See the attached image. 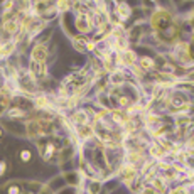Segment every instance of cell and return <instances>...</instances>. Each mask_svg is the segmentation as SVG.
I'll use <instances>...</instances> for the list:
<instances>
[{"mask_svg":"<svg viewBox=\"0 0 194 194\" xmlns=\"http://www.w3.org/2000/svg\"><path fill=\"white\" fill-rule=\"evenodd\" d=\"M137 59V56H135V52L133 51H125L123 52V56H121V61L123 63H127V64H133V61Z\"/></svg>","mask_w":194,"mask_h":194,"instance_id":"obj_4","label":"cell"},{"mask_svg":"<svg viewBox=\"0 0 194 194\" xmlns=\"http://www.w3.org/2000/svg\"><path fill=\"white\" fill-rule=\"evenodd\" d=\"M91 133H93V132H91V128H86V127H83V128L80 130V135H81V137H84V138L91 137Z\"/></svg>","mask_w":194,"mask_h":194,"instance_id":"obj_13","label":"cell"},{"mask_svg":"<svg viewBox=\"0 0 194 194\" xmlns=\"http://www.w3.org/2000/svg\"><path fill=\"white\" fill-rule=\"evenodd\" d=\"M150 154H152V157H164V154H165V150L162 149L161 145H157V144H154V145L150 147Z\"/></svg>","mask_w":194,"mask_h":194,"instance_id":"obj_5","label":"cell"},{"mask_svg":"<svg viewBox=\"0 0 194 194\" xmlns=\"http://www.w3.org/2000/svg\"><path fill=\"white\" fill-rule=\"evenodd\" d=\"M8 117L10 118H20V117H24V112L19 108H14V110H8Z\"/></svg>","mask_w":194,"mask_h":194,"instance_id":"obj_10","label":"cell"},{"mask_svg":"<svg viewBox=\"0 0 194 194\" xmlns=\"http://www.w3.org/2000/svg\"><path fill=\"white\" fill-rule=\"evenodd\" d=\"M10 194H17V187H12V189H10Z\"/></svg>","mask_w":194,"mask_h":194,"instance_id":"obj_20","label":"cell"},{"mask_svg":"<svg viewBox=\"0 0 194 194\" xmlns=\"http://www.w3.org/2000/svg\"><path fill=\"white\" fill-rule=\"evenodd\" d=\"M17 27H19V25H17L15 20H8V22H5V24H3V29H5L8 34H14L17 31Z\"/></svg>","mask_w":194,"mask_h":194,"instance_id":"obj_6","label":"cell"},{"mask_svg":"<svg viewBox=\"0 0 194 194\" xmlns=\"http://www.w3.org/2000/svg\"><path fill=\"white\" fill-rule=\"evenodd\" d=\"M86 42H88V40L86 39H74V47L78 49V51H84V49H86Z\"/></svg>","mask_w":194,"mask_h":194,"instance_id":"obj_8","label":"cell"},{"mask_svg":"<svg viewBox=\"0 0 194 194\" xmlns=\"http://www.w3.org/2000/svg\"><path fill=\"white\" fill-rule=\"evenodd\" d=\"M46 105H47V98H46V96L36 98V106H39V108H44Z\"/></svg>","mask_w":194,"mask_h":194,"instance_id":"obj_12","label":"cell"},{"mask_svg":"<svg viewBox=\"0 0 194 194\" xmlns=\"http://www.w3.org/2000/svg\"><path fill=\"white\" fill-rule=\"evenodd\" d=\"M20 157H22V161H29V159H31V152H29V150H24V152H22V154H20Z\"/></svg>","mask_w":194,"mask_h":194,"instance_id":"obj_15","label":"cell"},{"mask_svg":"<svg viewBox=\"0 0 194 194\" xmlns=\"http://www.w3.org/2000/svg\"><path fill=\"white\" fill-rule=\"evenodd\" d=\"M118 7H120V8H117V10H118V12H120L121 19H127V17L130 15V8H127V7H125V5H123V3H120V5H118Z\"/></svg>","mask_w":194,"mask_h":194,"instance_id":"obj_11","label":"cell"},{"mask_svg":"<svg viewBox=\"0 0 194 194\" xmlns=\"http://www.w3.org/2000/svg\"><path fill=\"white\" fill-rule=\"evenodd\" d=\"M140 64H142V68H145V69H152V68H154V61H152L150 57H142V59H140Z\"/></svg>","mask_w":194,"mask_h":194,"instance_id":"obj_7","label":"cell"},{"mask_svg":"<svg viewBox=\"0 0 194 194\" xmlns=\"http://www.w3.org/2000/svg\"><path fill=\"white\" fill-rule=\"evenodd\" d=\"M3 169H5V164H3V162H0V176L3 174Z\"/></svg>","mask_w":194,"mask_h":194,"instance_id":"obj_19","label":"cell"},{"mask_svg":"<svg viewBox=\"0 0 194 194\" xmlns=\"http://www.w3.org/2000/svg\"><path fill=\"white\" fill-rule=\"evenodd\" d=\"M5 108H7V98H0V115L3 113Z\"/></svg>","mask_w":194,"mask_h":194,"instance_id":"obj_14","label":"cell"},{"mask_svg":"<svg viewBox=\"0 0 194 194\" xmlns=\"http://www.w3.org/2000/svg\"><path fill=\"white\" fill-rule=\"evenodd\" d=\"M142 194H155L154 189H150V187H145L144 191H142Z\"/></svg>","mask_w":194,"mask_h":194,"instance_id":"obj_17","label":"cell"},{"mask_svg":"<svg viewBox=\"0 0 194 194\" xmlns=\"http://www.w3.org/2000/svg\"><path fill=\"white\" fill-rule=\"evenodd\" d=\"M170 194H187V193H186V189H184V187H177V189L170 191Z\"/></svg>","mask_w":194,"mask_h":194,"instance_id":"obj_16","label":"cell"},{"mask_svg":"<svg viewBox=\"0 0 194 194\" xmlns=\"http://www.w3.org/2000/svg\"><path fill=\"white\" fill-rule=\"evenodd\" d=\"M47 127V123L46 121H32V123H29V137H36V135H39L44 132V128Z\"/></svg>","mask_w":194,"mask_h":194,"instance_id":"obj_1","label":"cell"},{"mask_svg":"<svg viewBox=\"0 0 194 194\" xmlns=\"http://www.w3.org/2000/svg\"><path fill=\"white\" fill-rule=\"evenodd\" d=\"M74 121H78V123H81V125H84V123L88 121V118L84 117V112H78V113L74 115Z\"/></svg>","mask_w":194,"mask_h":194,"instance_id":"obj_9","label":"cell"},{"mask_svg":"<svg viewBox=\"0 0 194 194\" xmlns=\"http://www.w3.org/2000/svg\"><path fill=\"white\" fill-rule=\"evenodd\" d=\"M47 56V51L44 46H36L32 51V59L34 61H37V63H44V59Z\"/></svg>","mask_w":194,"mask_h":194,"instance_id":"obj_2","label":"cell"},{"mask_svg":"<svg viewBox=\"0 0 194 194\" xmlns=\"http://www.w3.org/2000/svg\"><path fill=\"white\" fill-rule=\"evenodd\" d=\"M44 73H46L44 63H37V61H32V63H31V74H32V78L42 76Z\"/></svg>","mask_w":194,"mask_h":194,"instance_id":"obj_3","label":"cell"},{"mask_svg":"<svg viewBox=\"0 0 194 194\" xmlns=\"http://www.w3.org/2000/svg\"><path fill=\"white\" fill-rule=\"evenodd\" d=\"M57 5H59V7H63V10H66V7H69V3H63V2H59V3H57Z\"/></svg>","mask_w":194,"mask_h":194,"instance_id":"obj_18","label":"cell"}]
</instances>
